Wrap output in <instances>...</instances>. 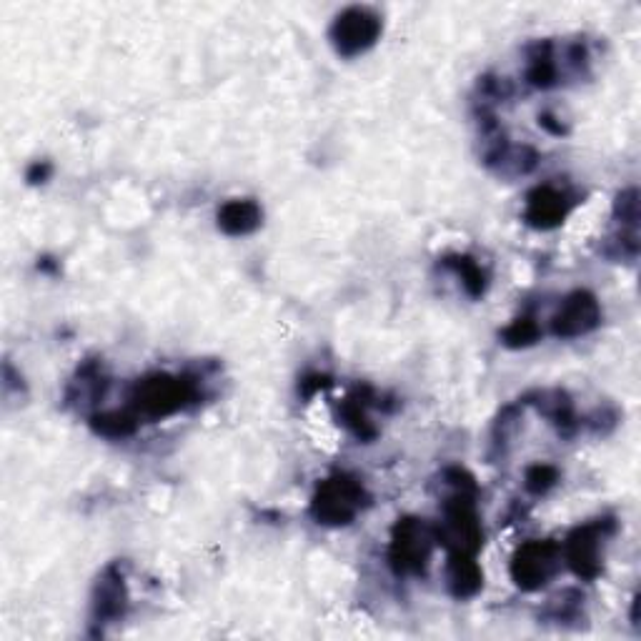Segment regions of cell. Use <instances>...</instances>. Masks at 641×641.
I'll return each instance as SVG.
<instances>
[{
	"instance_id": "7a4b0ae2",
	"label": "cell",
	"mask_w": 641,
	"mask_h": 641,
	"mask_svg": "<svg viewBox=\"0 0 641 641\" xmlns=\"http://www.w3.org/2000/svg\"><path fill=\"white\" fill-rule=\"evenodd\" d=\"M366 489L354 476H331L324 484L318 486L313 496L311 514L318 524L326 526H346L356 519L361 509L366 506Z\"/></svg>"
},
{
	"instance_id": "d6986e66",
	"label": "cell",
	"mask_w": 641,
	"mask_h": 641,
	"mask_svg": "<svg viewBox=\"0 0 641 641\" xmlns=\"http://www.w3.org/2000/svg\"><path fill=\"white\" fill-rule=\"evenodd\" d=\"M579 609H581V594H579V591L569 589V591H564V594L556 596V599H551L549 616L561 624V621L576 619Z\"/></svg>"
},
{
	"instance_id": "5bb4252c",
	"label": "cell",
	"mask_w": 641,
	"mask_h": 641,
	"mask_svg": "<svg viewBox=\"0 0 641 641\" xmlns=\"http://www.w3.org/2000/svg\"><path fill=\"white\" fill-rule=\"evenodd\" d=\"M366 406H369V399H364V396H354V399L346 401L344 409H341L344 424L349 426V429L354 431V436H359L361 441H371L376 439V434H379L374 421H371L369 414H366Z\"/></svg>"
},
{
	"instance_id": "9a60e30c",
	"label": "cell",
	"mask_w": 641,
	"mask_h": 641,
	"mask_svg": "<svg viewBox=\"0 0 641 641\" xmlns=\"http://www.w3.org/2000/svg\"><path fill=\"white\" fill-rule=\"evenodd\" d=\"M93 429L96 434L106 436V439H128L136 434L138 419L131 414H121V411H108V414L93 416Z\"/></svg>"
},
{
	"instance_id": "7c38bea8",
	"label": "cell",
	"mask_w": 641,
	"mask_h": 641,
	"mask_svg": "<svg viewBox=\"0 0 641 641\" xmlns=\"http://www.w3.org/2000/svg\"><path fill=\"white\" fill-rule=\"evenodd\" d=\"M539 409L544 411L546 419L559 429V434L571 436L579 429L574 404H571V399L564 391H544V394H539Z\"/></svg>"
},
{
	"instance_id": "4fadbf2b",
	"label": "cell",
	"mask_w": 641,
	"mask_h": 641,
	"mask_svg": "<svg viewBox=\"0 0 641 641\" xmlns=\"http://www.w3.org/2000/svg\"><path fill=\"white\" fill-rule=\"evenodd\" d=\"M526 81L534 88H551L559 83V66H556L551 43H539L536 46V53L531 56L529 68H526Z\"/></svg>"
},
{
	"instance_id": "44dd1931",
	"label": "cell",
	"mask_w": 641,
	"mask_h": 641,
	"mask_svg": "<svg viewBox=\"0 0 641 641\" xmlns=\"http://www.w3.org/2000/svg\"><path fill=\"white\" fill-rule=\"evenodd\" d=\"M326 386H329V379H326V376H321V374H313V376H308V379L301 381L303 396H313L316 391L326 389Z\"/></svg>"
},
{
	"instance_id": "6da1fadb",
	"label": "cell",
	"mask_w": 641,
	"mask_h": 641,
	"mask_svg": "<svg viewBox=\"0 0 641 641\" xmlns=\"http://www.w3.org/2000/svg\"><path fill=\"white\" fill-rule=\"evenodd\" d=\"M201 399V389L193 379L186 376H168V374H153L146 376L133 389V414L136 419L158 421L166 416L178 414L186 406L196 404Z\"/></svg>"
},
{
	"instance_id": "30bf717a",
	"label": "cell",
	"mask_w": 641,
	"mask_h": 641,
	"mask_svg": "<svg viewBox=\"0 0 641 641\" xmlns=\"http://www.w3.org/2000/svg\"><path fill=\"white\" fill-rule=\"evenodd\" d=\"M446 586L456 599H471L484 586V571L471 554H451L446 566Z\"/></svg>"
},
{
	"instance_id": "7402d4cb",
	"label": "cell",
	"mask_w": 641,
	"mask_h": 641,
	"mask_svg": "<svg viewBox=\"0 0 641 641\" xmlns=\"http://www.w3.org/2000/svg\"><path fill=\"white\" fill-rule=\"evenodd\" d=\"M48 173H51V166L48 163H36V166L28 171V181L31 183H43L48 178Z\"/></svg>"
},
{
	"instance_id": "8fae6325",
	"label": "cell",
	"mask_w": 641,
	"mask_h": 641,
	"mask_svg": "<svg viewBox=\"0 0 641 641\" xmlns=\"http://www.w3.org/2000/svg\"><path fill=\"white\" fill-rule=\"evenodd\" d=\"M261 206L256 201H228L226 206L218 211V226L228 236H248L261 226Z\"/></svg>"
},
{
	"instance_id": "5b68a950",
	"label": "cell",
	"mask_w": 641,
	"mask_h": 641,
	"mask_svg": "<svg viewBox=\"0 0 641 641\" xmlns=\"http://www.w3.org/2000/svg\"><path fill=\"white\" fill-rule=\"evenodd\" d=\"M561 546L556 541H526L511 559V579L519 589L536 591L561 569Z\"/></svg>"
},
{
	"instance_id": "2e32d148",
	"label": "cell",
	"mask_w": 641,
	"mask_h": 641,
	"mask_svg": "<svg viewBox=\"0 0 641 641\" xmlns=\"http://www.w3.org/2000/svg\"><path fill=\"white\" fill-rule=\"evenodd\" d=\"M441 263H444L446 268H451L454 273H459L461 281H464V288L469 291V296L479 298L481 293L486 291V276L476 261H471V258L466 256H449Z\"/></svg>"
},
{
	"instance_id": "8992f818",
	"label": "cell",
	"mask_w": 641,
	"mask_h": 641,
	"mask_svg": "<svg viewBox=\"0 0 641 641\" xmlns=\"http://www.w3.org/2000/svg\"><path fill=\"white\" fill-rule=\"evenodd\" d=\"M381 36V18L366 8H349L336 18L331 28V41L336 51L346 58H354L359 53L369 51Z\"/></svg>"
},
{
	"instance_id": "3957f363",
	"label": "cell",
	"mask_w": 641,
	"mask_h": 641,
	"mask_svg": "<svg viewBox=\"0 0 641 641\" xmlns=\"http://www.w3.org/2000/svg\"><path fill=\"white\" fill-rule=\"evenodd\" d=\"M616 531L614 519H594L589 524L579 526L569 534L561 556L566 564L571 566L576 576L586 581H594L601 574V564H604V544L611 534Z\"/></svg>"
},
{
	"instance_id": "ffe728a7",
	"label": "cell",
	"mask_w": 641,
	"mask_h": 641,
	"mask_svg": "<svg viewBox=\"0 0 641 641\" xmlns=\"http://www.w3.org/2000/svg\"><path fill=\"white\" fill-rule=\"evenodd\" d=\"M614 213L621 221V226H626L629 231H636V221H639V193H636V188L619 193V198L614 203Z\"/></svg>"
},
{
	"instance_id": "e0dca14e",
	"label": "cell",
	"mask_w": 641,
	"mask_h": 641,
	"mask_svg": "<svg viewBox=\"0 0 641 641\" xmlns=\"http://www.w3.org/2000/svg\"><path fill=\"white\" fill-rule=\"evenodd\" d=\"M539 336H541V329L536 326V321H531V318H516L514 324L506 326L501 339H504V344L511 346V349H521V346L534 344Z\"/></svg>"
},
{
	"instance_id": "ba28073f",
	"label": "cell",
	"mask_w": 641,
	"mask_h": 641,
	"mask_svg": "<svg viewBox=\"0 0 641 641\" xmlns=\"http://www.w3.org/2000/svg\"><path fill=\"white\" fill-rule=\"evenodd\" d=\"M601 324V306L594 293L574 291L566 296L556 316L551 318V329L559 339H576L589 331H594Z\"/></svg>"
},
{
	"instance_id": "ac0fdd59",
	"label": "cell",
	"mask_w": 641,
	"mask_h": 641,
	"mask_svg": "<svg viewBox=\"0 0 641 641\" xmlns=\"http://www.w3.org/2000/svg\"><path fill=\"white\" fill-rule=\"evenodd\" d=\"M556 481H559V471H556L554 466L536 464V466H531L529 471H526L524 484H526V489L531 491V494L541 496V494H546V491H549L551 486L556 484Z\"/></svg>"
},
{
	"instance_id": "52a82bcc",
	"label": "cell",
	"mask_w": 641,
	"mask_h": 641,
	"mask_svg": "<svg viewBox=\"0 0 641 641\" xmlns=\"http://www.w3.org/2000/svg\"><path fill=\"white\" fill-rule=\"evenodd\" d=\"M128 609V589H126V574H123L121 564H111L98 579L96 591H93V606H91V624L96 629L91 631L93 636L103 634L108 624L121 619Z\"/></svg>"
},
{
	"instance_id": "9c48e42d",
	"label": "cell",
	"mask_w": 641,
	"mask_h": 641,
	"mask_svg": "<svg viewBox=\"0 0 641 641\" xmlns=\"http://www.w3.org/2000/svg\"><path fill=\"white\" fill-rule=\"evenodd\" d=\"M569 208L571 203L564 191L554 186H539L526 198L524 218L536 228H554L564 221Z\"/></svg>"
},
{
	"instance_id": "277c9868",
	"label": "cell",
	"mask_w": 641,
	"mask_h": 641,
	"mask_svg": "<svg viewBox=\"0 0 641 641\" xmlns=\"http://www.w3.org/2000/svg\"><path fill=\"white\" fill-rule=\"evenodd\" d=\"M434 541V529L426 526L421 519H414V516L399 519V524L394 526V536H391V569L399 576L424 574Z\"/></svg>"
}]
</instances>
